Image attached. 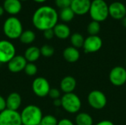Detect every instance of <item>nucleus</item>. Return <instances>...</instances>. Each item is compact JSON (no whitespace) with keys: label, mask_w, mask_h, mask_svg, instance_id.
I'll use <instances>...</instances> for the list:
<instances>
[{"label":"nucleus","mask_w":126,"mask_h":125,"mask_svg":"<svg viewBox=\"0 0 126 125\" xmlns=\"http://www.w3.org/2000/svg\"><path fill=\"white\" fill-rule=\"evenodd\" d=\"M58 13L55 8L44 5L35 10L32 17V22L37 29L44 32L53 29L58 24Z\"/></svg>","instance_id":"f257e3e1"},{"label":"nucleus","mask_w":126,"mask_h":125,"mask_svg":"<svg viewBox=\"0 0 126 125\" xmlns=\"http://www.w3.org/2000/svg\"><path fill=\"white\" fill-rule=\"evenodd\" d=\"M20 114L22 125H40L43 118V113L41 108L35 105L26 106Z\"/></svg>","instance_id":"f03ea898"},{"label":"nucleus","mask_w":126,"mask_h":125,"mask_svg":"<svg viewBox=\"0 0 126 125\" xmlns=\"http://www.w3.org/2000/svg\"><path fill=\"white\" fill-rule=\"evenodd\" d=\"M3 32L7 38L11 40L19 38L23 32L21 21L16 16L7 18L3 24Z\"/></svg>","instance_id":"7ed1b4c3"},{"label":"nucleus","mask_w":126,"mask_h":125,"mask_svg":"<svg viewBox=\"0 0 126 125\" xmlns=\"http://www.w3.org/2000/svg\"><path fill=\"white\" fill-rule=\"evenodd\" d=\"M92 21L99 23L106 21L109 15V5L104 0H93L89 12Z\"/></svg>","instance_id":"20e7f679"},{"label":"nucleus","mask_w":126,"mask_h":125,"mask_svg":"<svg viewBox=\"0 0 126 125\" xmlns=\"http://www.w3.org/2000/svg\"><path fill=\"white\" fill-rule=\"evenodd\" d=\"M61 107L63 109L69 113H77L80 111L82 102L80 97L73 93L64 94L61 98Z\"/></svg>","instance_id":"39448f33"},{"label":"nucleus","mask_w":126,"mask_h":125,"mask_svg":"<svg viewBox=\"0 0 126 125\" xmlns=\"http://www.w3.org/2000/svg\"><path fill=\"white\" fill-rule=\"evenodd\" d=\"M89 105L94 110H102L107 105V97L106 94L99 90H93L87 97Z\"/></svg>","instance_id":"423d86ee"},{"label":"nucleus","mask_w":126,"mask_h":125,"mask_svg":"<svg viewBox=\"0 0 126 125\" xmlns=\"http://www.w3.org/2000/svg\"><path fill=\"white\" fill-rule=\"evenodd\" d=\"M16 56V47L7 40L0 41V63H8Z\"/></svg>","instance_id":"0eeeda50"},{"label":"nucleus","mask_w":126,"mask_h":125,"mask_svg":"<svg viewBox=\"0 0 126 125\" xmlns=\"http://www.w3.org/2000/svg\"><path fill=\"white\" fill-rule=\"evenodd\" d=\"M50 85L49 81L43 77H36L32 83V90L33 93L38 97H45L48 96L50 91Z\"/></svg>","instance_id":"6e6552de"},{"label":"nucleus","mask_w":126,"mask_h":125,"mask_svg":"<svg viewBox=\"0 0 126 125\" xmlns=\"http://www.w3.org/2000/svg\"><path fill=\"white\" fill-rule=\"evenodd\" d=\"M0 125H22L20 113L6 108L0 113Z\"/></svg>","instance_id":"1a4fd4ad"},{"label":"nucleus","mask_w":126,"mask_h":125,"mask_svg":"<svg viewBox=\"0 0 126 125\" xmlns=\"http://www.w3.org/2000/svg\"><path fill=\"white\" fill-rule=\"evenodd\" d=\"M109 80L114 86H122L126 83V69L123 66L114 67L109 73Z\"/></svg>","instance_id":"9d476101"},{"label":"nucleus","mask_w":126,"mask_h":125,"mask_svg":"<svg viewBox=\"0 0 126 125\" xmlns=\"http://www.w3.org/2000/svg\"><path fill=\"white\" fill-rule=\"evenodd\" d=\"M103 46V40L98 35H89L85 38L83 43L84 52L94 53L98 52Z\"/></svg>","instance_id":"9b49d317"},{"label":"nucleus","mask_w":126,"mask_h":125,"mask_svg":"<svg viewBox=\"0 0 126 125\" xmlns=\"http://www.w3.org/2000/svg\"><path fill=\"white\" fill-rule=\"evenodd\" d=\"M109 15L116 20H122L126 16V6L120 1H114L109 5Z\"/></svg>","instance_id":"f8f14e48"},{"label":"nucleus","mask_w":126,"mask_h":125,"mask_svg":"<svg viewBox=\"0 0 126 125\" xmlns=\"http://www.w3.org/2000/svg\"><path fill=\"white\" fill-rule=\"evenodd\" d=\"M91 0H72L70 8L78 15H83L89 12Z\"/></svg>","instance_id":"ddd939ff"},{"label":"nucleus","mask_w":126,"mask_h":125,"mask_svg":"<svg viewBox=\"0 0 126 125\" xmlns=\"http://www.w3.org/2000/svg\"><path fill=\"white\" fill-rule=\"evenodd\" d=\"M27 63L25 57L22 55H16L7 63L8 70L12 73H19L24 70Z\"/></svg>","instance_id":"4468645a"},{"label":"nucleus","mask_w":126,"mask_h":125,"mask_svg":"<svg viewBox=\"0 0 126 125\" xmlns=\"http://www.w3.org/2000/svg\"><path fill=\"white\" fill-rule=\"evenodd\" d=\"M3 7L4 11L10 15L18 14L21 9L22 4L20 0H4L3 3Z\"/></svg>","instance_id":"2eb2a0df"},{"label":"nucleus","mask_w":126,"mask_h":125,"mask_svg":"<svg viewBox=\"0 0 126 125\" xmlns=\"http://www.w3.org/2000/svg\"><path fill=\"white\" fill-rule=\"evenodd\" d=\"M77 86V82L72 76L64 77L60 83V89L64 94L73 93Z\"/></svg>","instance_id":"dca6fc26"},{"label":"nucleus","mask_w":126,"mask_h":125,"mask_svg":"<svg viewBox=\"0 0 126 125\" xmlns=\"http://www.w3.org/2000/svg\"><path fill=\"white\" fill-rule=\"evenodd\" d=\"M21 105V97L17 92L10 93L6 99V106L7 109L18 111Z\"/></svg>","instance_id":"f3484780"},{"label":"nucleus","mask_w":126,"mask_h":125,"mask_svg":"<svg viewBox=\"0 0 126 125\" xmlns=\"http://www.w3.org/2000/svg\"><path fill=\"white\" fill-rule=\"evenodd\" d=\"M53 31L55 36L61 40H65L71 36L70 28L67 24L64 23H58L53 28Z\"/></svg>","instance_id":"a211bd4d"},{"label":"nucleus","mask_w":126,"mask_h":125,"mask_svg":"<svg viewBox=\"0 0 126 125\" xmlns=\"http://www.w3.org/2000/svg\"><path fill=\"white\" fill-rule=\"evenodd\" d=\"M63 57L64 60L68 63H75L77 62L80 57V52L78 49H76L73 46H68L66 47L63 52Z\"/></svg>","instance_id":"6ab92c4d"},{"label":"nucleus","mask_w":126,"mask_h":125,"mask_svg":"<svg viewBox=\"0 0 126 125\" xmlns=\"http://www.w3.org/2000/svg\"><path fill=\"white\" fill-rule=\"evenodd\" d=\"M41 50L38 47L32 46L28 47L24 52V57L27 63H35L41 57Z\"/></svg>","instance_id":"aec40b11"},{"label":"nucleus","mask_w":126,"mask_h":125,"mask_svg":"<svg viewBox=\"0 0 126 125\" xmlns=\"http://www.w3.org/2000/svg\"><path fill=\"white\" fill-rule=\"evenodd\" d=\"M76 125H93L94 121L91 115L87 113H78L75 117Z\"/></svg>","instance_id":"412c9836"},{"label":"nucleus","mask_w":126,"mask_h":125,"mask_svg":"<svg viewBox=\"0 0 126 125\" xmlns=\"http://www.w3.org/2000/svg\"><path fill=\"white\" fill-rule=\"evenodd\" d=\"M75 14L74 13L72 10L70 8V7L61 9L58 14L59 18L64 23H68V22L72 21L73 18H75Z\"/></svg>","instance_id":"4be33fe9"},{"label":"nucleus","mask_w":126,"mask_h":125,"mask_svg":"<svg viewBox=\"0 0 126 125\" xmlns=\"http://www.w3.org/2000/svg\"><path fill=\"white\" fill-rule=\"evenodd\" d=\"M35 33L30 29H27L23 31L19 40L24 44H31L35 40Z\"/></svg>","instance_id":"5701e85b"},{"label":"nucleus","mask_w":126,"mask_h":125,"mask_svg":"<svg viewBox=\"0 0 126 125\" xmlns=\"http://www.w3.org/2000/svg\"><path fill=\"white\" fill-rule=\"evenodd\" d=\"M85 38L79 32H75L71 35L70 36V42L72 44V46L76 48V49H80L83 48V43H84Z\"/></svg>","instance_id":"b1692460"},{"label":"nucleus","mask_w":126,"mask_h":125,"mask_svg":"<svg viewBox=\"0 0 126 125\" xmlns=\"http://www.w3.org/2000/svg\"><path fill=\"white\" fill-rule=\"evenodd\" d=\"M100 31V24L99 22L92 21L87 27V32L89 35H98Z\"/></svg>","instance_id":"393cba45"},{"label":"nucleus","mask_w":126,"mask_h":125,"mask_svg":"<svg viewBox=\"0 0 126 125\" xmlns=\"http://www.w3.org/2000/svg\"><path fill=\"white\" fill-rule=\"evenodd\" d=\"M40 50H41V55L45 57H50L55 53V49L53 48V46L49 44L43 45L41 47Z\"/></svg>","instance_id":"a878e982"},{"label":"nucleus","mask_w":126,"mask_h":125,"mask_svg":"<svg viewBox=\"0 0 126 125\" xmlns=\"http://www.w3.org/2000/svg\"><path fill=\"white\" fill-rule=\"evenodd\" d=\"M58 121L55 116L52 115H47L43 116L41 122L40 123L41 125H58Z\"/></svg>","instance_id":"bb28decb"},{"label":"nucleus","mask_w":126,"mask_h":125,"mask_svg":"<svg viewBox=\"0 0 126 125\" xmlns=\"http://www.w3.org/2000/svg\"><path fill=\"white\" fill-rule=\"evenodd\" d=\"M24 71L28 76H35L38 72V68L34 63H27Z\"/></svg>","instance_id":"cd10ccee"},{"label":"nucleus","mask_w":126,"mask_h":125,"mask_svg":"<svg viewBox=\"0 0 126 125\" xmlns=\"http://www.w3.org/2000/svg\"><path fill=\"white\" fill-rule=\"evenodd\" d=\"M72 1V0H55V1L56 6L58 8H60L61 10L63 9V8L69 7Z\"/></svg>","instance_id":"c85d7f7f"},{"label":"nucleus","mask_w":126,"mask_h":125,"mask_svg":"<svg viewBox=\"0 0 126 125\" xmlns=\"http://www.w3.org/2000/svg\"><path fill=\"white\" fill-rule=\"evenodd\" d=\"M48 96L51 99H52L53 100L57 99H60L61 98V91L58 88H51L49 92Z\"/></svg>","instance_id":"c756f323"},{"label":"nucleus","mask_w":126,"mask_h":125,"mask_svg":"<svg viewBox=\"0 0 126 125\" xmlns=\"http://www.w3.org/2000/svg\"><path fill=\"white\" fill-rule=\"evenodd\" d=\"M55 33L53 31V29H49L44 31V37L47 40H51L54 38Z\"/></svg>","instance_id":"7c9ffc66"},{"label":"nucleus","mask_w":126,"mask_h":125,"mask_svg":"<svg viewBox=\"0 0 126 125\" xmlns=\"http://www.w3.org/2000/svg\"><path fill=\"white\" fill-rule=\"evenodd\" d=\"M6 108H7L6 99L1 95H0V113L3 111L4 110H5Z\"/></svg>","instance_id":"2f4dec72"},{"label":"nucleus","mask_w":126,"mask_h":125,"mask_svg":"<svg viewBox=\"0 0 126 125\" xmlns=\"http://www.w3.org/2000/svg\"><path fill=\"white\" fill-rule=\"evenodd\" d=\"M58 125H75V124L68 119H62L61 120L58 121Z\"/></svg>","instance_id":"473e14b6"},{"label":"nucleus","mask_w":126,"mask_h":125,"mask_svg":"<svg viewBox=\"0 0 126 125\" xmlns=\"http://www.w3.org/2000/svg\"><path fill=\"white\" fill-rule=\"evenodd\" d=\"M95 125H114V124L109 120H103L97 123Z\"/></svg>","instance_id":"72a5a7b5"},{"label":"nucleus","mask_w":126,"mask_h":125,"mask_svg":"<svg viewBox=\"0 0 126 125\" xmlns=\"http://www.w3.org/2000/svg\"><path fill=\"white\" fill-rule=\"evenodd\" d=\"M53 105L55 107H61V99H54L53 100Z\"/></svg>","instance_id":"f704fd0d"},{"label":"nucleus","mask_w":126,"mask_h":125,"mask_svg":"<svg viewBox=\"0 0 126 125\" xmlns=\"http://www.w3.org/2000/svg\"><path fill=\"white\" fill-rule=\"evenodd\" d=\"M4 12H5V11H4V9L3 6H1V5H0V17L2 16V15H4Z\"/></svg>","instance_id":"c9c22d12"},{"label":"nucleus","mask_w":126,"mask_h":125,"mask_svg":"<svg viewBox=\"0 0 126 125\" xmlns=\"http://www.w3.org/2000/svg\"><path fill=\"white\" fill-rule=\"evenodd\" d=\"M122 24H123V27L126 28V16L124 18H123V19H122Z\"/></svg>","instance_id":"e433bc0d"},{"label":"nucleus","mask_w":126,"mask_h":125,"mask_svg":"<svg viewBox=\"0 0 126 125\" xmlns=\"http://www.w3.org/2000/svg\"><path fill=\"white\" fill-rule=\"evenodd\" d=\"M33 1L37 2V3H44V2L47 1V0H33Z\"/></svg>","instance_id":"4c0bfd02"},{"label":"nucleus","mask_w":126,"mask_h":125,"mask_svg":"<svg viewBox=\"0 0 126 125\" xmlns=\"http://www.w3.org/2000/svg\"><path fill=\"white\" fill-rule=\"evenodd\" d=\"M21 1H27V0H20Z\"/></svg>","instance_id":"58836bf2"},{"label":"nucleus","mask_w":126,"mask_h":125,"mask_svg":"<svg viewBox=\"0 0 126 125\" xmlns=\"http://www.w3.org/2000/svg\"></svg>","instance_id":"ea45409f"},{"label":"nucleus","mask_w":126,"mask_h":125,"mask_svg":"<svg viewBox=\"0 0 126 125\" xmlns=\"http://www.w3.org/2000/svg\"><path fill=\"white\" fill-rule=\"evenodd\" d=\"M0 65H1V63H0Z\"/></svg>","instance_id":"a19ab883"}]
</instances>
